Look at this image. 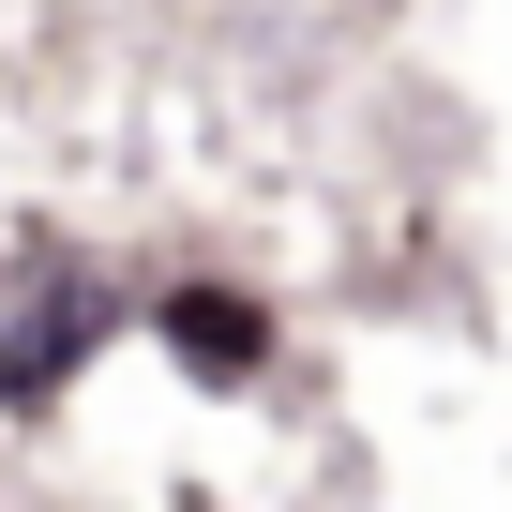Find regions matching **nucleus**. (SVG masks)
<instances>
[{"label": "nucleus", "mask_w": 512, "mask_h": 512, "mask_svg": "<svg viewBox=\"0 0 512 512\" xmlns=\"http://www.w3.org/2000/svg\"><path fill=\"white\" fill-rule=\"evenodd\" d=\"M151 332H166V362L211 377V392H241L256 362H272V302H241V287H166Z\"/></svg>", "instance_id": "nucleus-1"}, {"label": "nucleus", "mask_w": 512, "mask_h": 512, "mask_svg": "<svg viewBox=\"0 0 512 512\" xmlns=\"http://www.w3.org/2000/svg\"><path fill=\"white\" fill-rule=\"evenodd\" d=\"M121 332V302L106 287H46V317H16V332H0V407H46L91 347Z\"/></svg>", "instance_id": "nucleus-2"}]
</instances>
